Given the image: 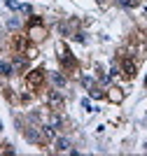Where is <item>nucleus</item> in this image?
<instances>
[{"label": "nucleus", "mask_w": 147, "mask_h": 156, "mask_svg": "<svg viewBox=\"0 0 147 156\" xmlns=\"http://www.w3.org/2000/svg\"><path fill=\"white\" fill-rule=\"evenodd\" d=\"M45 70L42 68H35V70H31V72H26V84L31 86V89H38V86H42L45 84Z\"/></svg>", "instance_id": "nucleus-1"}, {"label": "nucleus", "mask_w": 147, "mask_h": 156, "mask_svg": "<svg viewBox=\"0 0 147 156\" xmlns=\"http://www.w3.org/2000/svg\"><path fill=\"white\" fill-rule=\"evenodd\" d=\"M12 47H14V51H17V54L28 51V56H35V51H33V49H28V37H26V35H14Z\"/></svg>", "instance_id": "nucleus-2"}, {"label": "nucleus", "mask_w": 147, "mask_h": 156, "mask_svg": "<svg viewBox=\"0 0 147 156\" xmlns=\"http://www.w3.org/2000/svg\"><path fill=\"white\" fill-rule=\"evenodd\" d=\"M58 61L65 65V68H75V58H72V54H70V49L68 47H63V44H58Z\"/></svg>", "instance_id": "nucleus-3"}, {"label": "nucleus", "mask_w": 147, "mask_h": 156, "mask_svg": "<svg viewBox=\"0 0 147 156\" xmlns=\"http://www.w3.org/2000/svg\"><path fill=\"white\" fill-rule=\"evenodd\" d=\"M47 103H49L51 107H61V105H63V96L58 91H49L47 93Z\"/></svg>", "instance_id": "nucleus-4"}, {"label": "nucleus", "mask_w": 147, "mask_h": 156, "mask_svg": "<svg viewBox=\"0 0 147 156\" xmlns=\"http://www.w3.org/2000/svg\"><path fill=\"white\" fill-rule=\"evenodd\" d=\"M12 75H14V65L9 61L0 58V77H12Z\"/></svg>", "instance_id": "nucleus-5"}, {"label": "nucleus", "mask_w": 147, "mask_h": 156, "mask_svg": "<svg viewBox=\"0 0 147 156\" xmlns=\"http://www.w3.org/2000/svg\"><path fill=\"white\" fill-rule=\"evenodd\" d=\"M122 70H124V75H126V77H133L135 75V63L131 58H124L122 61Z\"/></svg>", "instance_id": "nucleus-6"}, {"label": "nucleus", "mask_w": 147, "mask_h": 156, "mask_svg": "<svg viewBox=\"0 0 147 156\" xmlns=\"http://www.w3.org/2000/svg\"><path fill=\"white\" fill-rule=\"evenodd\" d=\"M24 137H26V140H31V142H45L42 135H38V130H35V128H26L24 130Z\"/></svg>", "instance_id": "nucleus-7"}, {"label": "nucleus", "mask_w": 147, "mask_h": 156, "mask_svg": "<svg viewBox=\"0 0 147 156\" xmlns=\"http://www.w3.org/2000/svg\"><path fill=\"white\" fill-rule=\"evenodd\" d=\"M40 133H42V140H45V142H51V140L56 137V133H54V126H42V128H40Z\"/></svg>", "instance_id": "nucleus-8"}, {"label": "nucleus", "mask_w": 147, "mask_h": 156, "mask_svg": "<svg viewBox=\"0 0 147 156\" xmlns=\"http://www.w3.org/2000/svg\"><path fill=\"white\" fill-rule=\"evenodd\" d=\"M49 77H51V82H54V86H65V77L61 72H51Z\"/></svg>", "instance_id": "nucleus-9"}, {"label": "nucleus", "mask_w": 147, "mask_h": 156, "mask_svg": "<svg viewBox=\"0 0 147 156\" xmlns=\"http://www.w3.org/2000/svg\"><path fill=\"white\" fill-rule=\"evenodd\" d=\"M12 65H14V72H17V70H26V65H28V63H26V58H21V56H17Z\"/></svg>", "instance_id": "nucleus-10"}, {"label": "nucleus", "mask_w": 147, "mask_h": 156, "mask_svg": "<svg viewBox=\"0 0 147 156\" xmlns=\"http://www.w3.org/2000/svg\"><path fill=\"white\" fill-rule=\"evenodd\" d=\"M68 147H70V142H68L65 137H58V140H56V151H65Z\"/></svg>", "instance_id": "nucleus-11"}, {"label": "nucleus", "mask_w": 147, "mask_h": 156, "mask_svg": "<svg viewBox=\"0 0 147 156\" xmlns=\"http://www.w3.org/2000/svg\"><path fill=\"white\" fill-rule=\"evenodd\" d=\"M122 5L124 7H138V5H140V0H122Z\"/></svg>", "instance_id": "nucleus-12"}, {"label": "nucleus", "mask_w": 147, "mask_h": 156, "mask_svg": "<svg viewBox=\"0 0 147 156\" xmlns=\"http://www.w3.org/2000/svg\"><path fill=\"white\" fill-rule=\"evenodd\" d=\"M5 5H7V7H12V9H19V7H21L17 0H5Z\"/></svg>", "instance_id": "nucleus-13"}, {"label": "nucleus", "mask_w": 147, "mask_h": 156, "mask_svg": "<svg viewBox=\"0 0 147 156\" xmlns=\"http://www.w3.org/2000/svg\"><path fill=\"white\" fill-rule=\"evenodd\" d=\"M91 98H103V91L101 89H91Z\"/></svg>", "instance_id": "nucleus-14"}, {"label": "nucleus", "mask_w": 147, "mask_h": 156, "mask_svg": "<svg viewBox=\"0 0 147 156\" xmlns=\"http://www.w3.org/2000/svg\"><path fill=\"white\" fill-rule=\"evenodd\" d=\"M7 26H9V28H19V19H9V21H7Z\"/></svg>", "instance_id": "nucleus-15"}, {"label": "nucleus", "mask_w": 147, "mask_h": 156, "mask_svg": "<svg viewBox=\"0 0 147 156\" xmlns=\"http://www.w3.org/2000/svg\"><path fill=\"white\" fill-rule=\"evenodd\" d=\"M82 84H84V86H91L94 82H91V77H82Z\"/></svg>", "instance_id": "nucleus-16"}, {"label": "nucleus", "mask_w": 147, "mask_h": 156, "mask_svg": "<svg viewBox=\"0 0 147 156\" xmlns=\"http://www.w3.org/2000/svg\"><path fill=\"white\" fill-rule=\"evenodd\" d=\"M75 40L77 42H84V33H75Z\"/></svg>", "instance_id": "nucleus-17"}, {"label": "nucleus", "mask_w": 147, "mask_h": 156, "mask_svg": "<svg viewBox=\"0 0 147 156\" xmlns=\"http://www.w3.org/2000/svg\"><path fill=\"white\" fill-rule=\"evenodd\" d=\"M0 130H2V121H0Z\"/></svg>", "instance_id": "nucleus-18"}]
</instances>
